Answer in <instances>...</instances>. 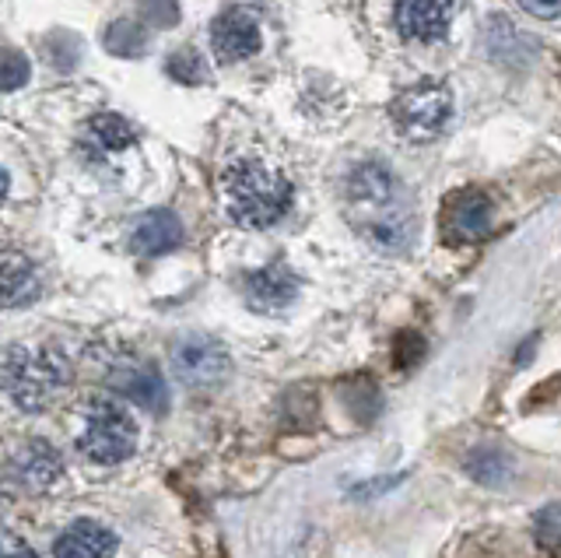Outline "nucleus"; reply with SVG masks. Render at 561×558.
Returning a JSON list of instances; mask_svg holds the SVG:
<instances>
[{"label":"nucleus","instance_id":"f257e3e1","mask_svg":"<svg viewBox=\"0 0 561 558\" xmlns=\"http://www.w3.org/2000/svg\"><path fill=\"white\" fill-rule=\"evenodd\" d=\"M347 201L358 212V232L376 250L400 253L411 242V221L400 207L397 180L382 162H362L358 169H351Z\"/></svg>","mask_w":561,"mask_h":558},{"label":"nucleus","instance_id":"f03ea898","mask_svg":"<svg viewBox=\"0 0 561 558\" xmlns=\"http://www.w3.org/2000/svg\"><path fill=\"white\" fill-rule=\"evenodd\" d=\"M225 212L242 229H271L291 207V180L263 159H236L221 176Z\"/></svg>","mask_w":561,"mask_h":558},{"label":"nucleus","instance_id":"7ed1b4c3","mask_svg":"<svg viewBox=\"0 0 561 558\" xmlns=\"http://www.w3.org/2000/svg\"><path fill=\"white\" fill-rule=\"evenodd\" d=\"M70 383V365L57 348H0V390L28 414L46 411Z\"/></svg>","mask_w":561,"mask_h":558},{"label":"nucleus","instance_id":"20e7f679","mask_svg":"<svg viewBox=\"0 0 561 558\" xmlns=\"http://www.w3.org/2000/svg\"><path fill=\"white\" fill-rule=\"evenodd\" d=\"M78 449L95 464H119L137 449L134 414L113 397H95L84 411V429L78 435Z\"/></svg>","mask_w":561,"mask_h":558},{"label":"nucleus","instance_id":"39448f33","mask_svg":"<svg viewBox=\"0 0 561 558\" xmlns=\"http://www.w3.org/2000/svg\"><path fill=\"white\" fill-rule=\"evenodd\" d=\"M453 95L438 81H417L408 92H400L393 102V124L411 141H432L449 124Z\"/></svg>","mask_w":561,"mask_h":558},{"label":"nucleus","instance_id":"423d86ee","mask_svg":"<svg viewBox=\"0 0 561 558\" xmlns=\"http://www.w3.org/2000/svg\"><path fill=\"white\" fill-rule=\"evenodd\" d=\"M491 225H495V201L484 190L463 186L446 197L443 215H438V236L449 247H470V242L488 239Z\"/></svg>","mask_w":561,"mask_h":558},{"label":"nucleus","instance_id":"0eeeda50","mask_svg":"<svg viewBox=\"0 0 561 558\" xmlns=\"http://www.w3.org/2000/svg\"><path fill=\"white\" fill-rule=\"evenodd\" d=\"M172 365L186 387H218L232 369V358L215 338L186 334L172 344Z\"/></svg>","mask_w":561,"mask_h":558},{"label":"nucleus","instance_id":"6e6552de","mask_svg":"<svg viewBox=\"0 0 561 558\" xmlns=\"http://www.w3.org/2000/svg\"><path fill=\"white\" fill-rule=\"evenodd\" d=\"M105 379H110L113 390H119L123 397H130L134 405L148 408L154 414H162L169 408V387H165L162 373H158L151 362L113 358L110 369H105Z\"/></svg>","mask_w":561,"mask_h":558},{"label":"nucleus","instance_id":"1a4fd4ad","mask_svg":"<svg viewBox=\"0 0 561 558\" xmlns=\"http://www.w3.org/2000/svg\"><path fill=\"white\" fill-rule=\"evenodd\" d=\"M260 46H263L260 22L245 8H228L210 25V49H215V57L221 64H239L245 57H253Z\"/></svg>","mask_w":561,"mask_h":558},{"label":"nucleus","instance_id":"9d476101","mask_svg":"<svg viewBox=\"0 0 561 558\" xmlns=\"http://www.w3.org/2000/svg\"><path fill=\"white\" fill-rule=\"evenodd\" d=\"M456 0H397V29L411 43H438L453 25Z\"/></svg>","mask_w":561,"mask_h":558},{"label":"nucleus","instance_id":"9b49d317","mask_svg":"<svg viewBox=\"0 0 561 558\" xmlns=\"http://www.w3.org/2000/svg\"><path fill=\"white\" fill-rule=\"evenodd\" d=\"M484 49H488V57L495 64L523 67V64L534 60L537 39H530L523 29H516L513 22L505 19V14H491V19L484 22Z\"/></svg>","mask_w":561,"mask_h":558},{"label":"nucleus","instance_id":"f8f14e48","mask_svg":"<svg viewBox=\"0 0 561 558\" xmlns=\"http://www.w3.org/2000/svg\"><path fill=\"white\" fill-rule=\"evenodd\" d=\"M298 295V277L285 264H271L263 271H253L245 277V299L260 312H277L295 303Z\"/></svg>","mask_w":561,"mask_h":558},{"label":"nucleus","instance_id":"ddd939ff","mask_svg":"<svg viewBox=\"0 0 561 558\" xmlns=\"http://www.w3.org/2000/svg\"><path fill=\"white\" fill-rule=\"evenodd\" d=\"M39 299V274L35 264L18 250L0 253V309H22Z\"/></svg>","mask_w":561,"mask_h":558},{"label":"nucleus","instance_id":"4468645a","mask_svg":"<svg viewBox=\"0 0 561 558\" xmlns=\"http://www.w3.org/2000/svg\"><path fill=\"white\" fill-rule=\"evenodd\" d=\"M116 534L95 520H75L53 545V558H113Z\"/></svg>","mask_w":561,"mask_h":558},{"label":"nucleus","instance_id":"2eb2a0df","mask_svg":"<svg viewBox=\"0 0 561 558\" xmlns=\"http://www.w3.org/2000/svg\"><path fill=\"white\" fill-rule=\"evenodd\" d=\"M180 242H183V225L172 212H162V207H158V212L140 215V221L134 225V232H130V247L140 257L172 253Z\"/></svg>","mask_w":561,"mask_h":558},{"label":"nucleus","instance_id":"dca6fc26","mask_svg":"<svg viewBox=\"0 0 561 558\" xmlns=\"http://www.w3.org/2000/svg\"><path fill=\"white\" fill-rule=\"evenodd\" d=\"M14 475L22 478L28 488H35V492H43V488H49L64 475V460L46 440H32V443H25L22 449H18Z\"/></svg>","mask_w":561,"mask_h":558},{"label":"nucleus","instance_id":"f3484780","mask_svg":"<svg viewBox=\"0 0 561 558\" xmlns=\"http://www.w3.org/2000/svg\"><path fill=\"white\" fill-rule=\"evenodd\" d=\"M463 467H467V475L473 481H481L488 488H505L508 481H513V475H516V464H513V457H508L502 446H473L467 453Z\"/></svg>","mask_w":561,"mask_h":558},{"label":"nucleus","instance_id":"a211bd4d","mask_svg":"<svg viewBox=\"0 0 561 558\" xmlns=\"http://www.w3.org/2000/svg\"><path fill=\"white\" fill-rule=\"evenodd\" d=\"M102 43L113 57H145L148 46H151L148 25L140 19H116L110 29H105Z\"/></svg>","mask_w":561,"mask_h":558},{"label":"nucleus","instance_id":"6ab92c4d","mask_svg":"<svg viewBox=\"0 0 561 558\" xmlns=\"http://www.w3.org/2000/svg\"><path fill=\"white\" fill-rule=\"evenodd\" d=\"M88 130H92L95 141L110 151H123V148L134 145V127L116 113H99L92 124H88Z\"/></svg>","mask_w":561,"mask_h":558},{"label":"nucleus","instance_id":"aec40b11","mask_svg":"<svg viewBox=\"0 0 561 558\" xmlns=\"http://www.w3.org/2000/svg\"><path fill=\"white\" fill-rule=\"evenodd\" d=\"M32 78V64L22 49L14 46H0V92H18L25 89Z\"/></svg>","mask_w":561,"mask_h":558},{"label":"nucleus","instance_id":"412c9836","mask_svg":"<svg viewBox=\"0 0 561 558\" xmlns=\"http://www.w3.org/2000/svg\"><path fill=\"white\" fill-rule=\"evenodd\" d=\"M43 49H46V60L53 71H64V75L75 71L81 60V43H78V36H70V32H53V36H46Z\"/></svg>","mask_w":561,"mask_h":558},{"label":"nucleus","instance_id":"4be33fe9","mask_svg":"<svg viewBox=\"0 0 561 558\" xmlns=\"http://www.w3.org/2000/svg\"><path fill=\"white\" fill-rule=\"evenodd\" d=\"M165 75L172 81H183V84H201L207 78V64L193 46H183L165 60Z\"/></svg>","mask_w":561,"mask_h":558},{"label":"nucleus","instance_id":"5701e85b","mask_svg":"<svg viewBox=\"0 0 561 558\" xmlns=\"http://www.w3.org/2000/svg\"><path fill=\"white\" fill-rule=\"evenodd\" d=\"M534 534L543 551L561 558V505H543L534 516Z\"/></svg>","mask_w":561,"mask_h":558},{"label":"nucleus","instance_id":"b1692460","mask_svg":"<svg viewBox=\"0 0 561 558\" xmlns=\"http://www.w3.org/2000/svg\"><path fill=\"white\" fill-rule=\"evenodd\" d=\"M137 14L148 29H175L180 25V0H137Z\"/></svg>","mask_w":561,"mask_h":558},{"label":"nucleus","instance_id":"393cba45","mask_svg":"<svg viewBox=\"0 0 561 558\" xmlns=\"http://www.w3.org/2000/svg\"><path fill=\"white\" fill-rule=\"evenodd\" d=\"M344 400L355 418H362V422H373L376 411H379V390L373 387L368 379H355L351 387L344 390Z\"/></svg>","mask_w":561,"mask_h":558},{"label":"nucleus","instance_id":"a878e982","mask_svg":"<svg viewBox=\"0 0 561 558\" xmlns=\"http://www.w3.org/2000/svg\"><path fill=\"white\" fill-rule=\"evenodd\" d=\"M425 352H428L425 338L414 334V330H403L393 344V362L400 365V369H411V365H417L421 358H425Z\"/></svg>","mask_w":561,"mask_h":558},{"label":"nucleus","instance_id":"bb28decb","mask_svg":"<svg viewBox=\"0 0 561 558\" xmlns=\"http://www.w3.org/2000/svg\"><path fill=\"white\" fill-rule=\"evenodd\" d=\"M516 4L537 19H561V0H516Z\"/></svg>","mask_w":561,"mask_h":558},{"label":"nucleus","instance_id":"cd10ccee","mask_svg":"<svg viewBox=\"0 0 561 558\" xmlns=\"http://www.w3.org/2000/svg\"><path fill=\"white\" fill-rule=\"evenodd\" d=\"M0 558H39L22 537H0Z\"/></svg>","mask_w":561,"mask_h":558},{"label":"nucleus","instance_id":"c85d7f7f","mask_svg":"<svg viewBox=\"0 0 561 558\" xmlns=\"http://www.w3.org/2000/svg\"><path fill=\"white\" fill-rule=\"evenodd\" d=\"M8 190H11V180H8V172H4V169H0V201H4V197H8Z\"/></svg>","mask_w":561,"mask_h":558}]
</instances>
